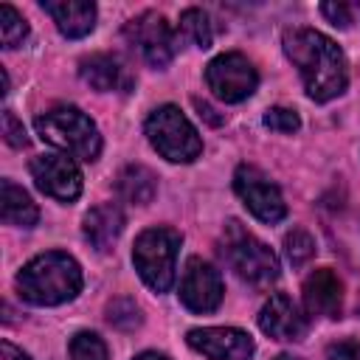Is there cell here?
<instances>
[{
    "mask_svg": "<svg viewBox=\"0 0 360 360\" xmlns=\"http://www.w3.org/2000/svg\"><path fill=\"white\" fill-rule=\"evenodd\" d=\"M284 53L298 68L309 98L329 101L349 84L343 51L315 28H290L284 34Z\"/></svg>",
    "mask_w": 360,
    "mask_h": 360,
    "instance_id": "6da1fadb",
    "label": "cell"
},
{
    "mask_svg": "<svg viewBox=\"0 0 360 360\" xmlns=\"http://www.w3.org/2000/svg\"><path fill=\"white\" fill-rule=\"evenodd\" d=\"M124 39L152 68H166L177 51V39H174L172 25L155 11H143L135 20H129L124 25Z\"/></svg>",
    "mask_w": 360,
    "mask_h": 360,
    "instance_id": "52a82bcc",
    "label": "cell"
},
{
    "mask_svg": "<svg viewBox=\"0 0 360 360\" xmlns=\"http://www.w3.org/2000/svg\"><path fill=\"white\" fill-rule=\"evenodd\" d=\"M3 135H6V141H8L14 149H22V146H28L25 129H22V124L17 121V115H14L11 110H6V112H3Z\"/></svg>",
    "mask_w": 360,
    "mask_h": 360,
    "instance_id": "484cf974",
    "label": "cell"
},
{
    "mask_svg": "<svg viewBox=\"0 0 360 360\" xmlns=\"http://www.w3.org/2000/svg\"><path fill=\"white\" fill-rule=\"evenodd\" d=\"M107 321H110L115 329L129 332V329L141 326L143 318H141V309H138L135 301H129V298H115V301L107 307Z\"/></svg>",
    "mask_w": 360,
    "mask_h": 360,
    "instance_id": "7402d4cb",
    "label": "cell"
},
{
    "mask_svg": "<svg viewBox=\"0 0 360 360\" xmlns=\"http://www.w3.org/2000/svg\"><path fill=\"white\" fill-rule=\"evenodd\" d=\"M17 290L28 304L37 307H56L79 295L82 290V267L73 256L51 250L31 259L20 276Z\"/></svg>",
    "mask_w": 360,
    "mask_h": 360,
    "instance_id": "7a4b0ae2",
    "label": "cell"
},
{
    "mask_svg": "<svg viewBox=\"0 0 360 360\" xmlns=\"http://www.w3.org/2000/svg\"><path fill=\"white\" fill-rule=\"evenodd\" d=\"M357 309H360V301H357Z\"/></svg>",
    "mask_w": 360,
    "mask_h": 360,
    "instance_id": "d6a6232c",
    "label": "cell"
},
{
    "mask_svg": "<svg viewBox=\"0 0 360 360\" xmlns=\"http://www.w3.org/2000/svg\"><path fill=\"white\" fill-rule=\"evenodd\" d=\"M194 107H197V110H200V115H205V118H208L211 124H222V118H219V115H214V110H211V107H208L205 101L194 98Z\"/></svg>",
    "mask_w": 360,
    "mask_h": 360,
    "instance_id": "f546056e",
    "label": "cell"
},
{
    "mask_svg": "<svg viewBox=\"0 0 360 360\" xmlns=\"http://www.w3.org/2000/svg\"><path fill=\"white\" fill-rule=\"evenodd\" d=\"M329 360H360V340H340L329 346Z\"/></svg>",
    "mask_w": 360,
    "mask_h": 360,
    "instance_id": "83f0119b",
    "label": "cell"
},
{
    "mask_svg": "<svg viewBox=\"0 0 360 360\" xmlns=\"http://www.w3.org/2000/svg\"><path fill=\"white\" fill-rule=\"evenodd\" d=\"M79 76H82L93 90H101V93H110V90H129V84H132V76H129L127 65H124L118 56H112V53H93V56L82 59Z\"/></svg>",
    "mask_w": 360,
    "mask_h": 360,
    "instance_id": "9a60e30c",
    "label": "cell"
},
{
    "mask_svg": "<svg viewBox=\"0 0 360 360\" xmlns=\"http://www.w3.org/2000/svg\"><path fill=\"white\" fill-rule=\"evenodd\" d=\"M304 307L309 315H318V318H340L343 284L329 267L312 270L304 278Z\"/></svg>",
    "mask_w": 360,
    "mask_h": 360,
    "instance_id": "4fadbf2b",
    "label": "cell"
},
{
    "mask_svg": "<svg viewBox=\"0 0 360 360\" xmlns=\"http://www.w3.org/2000/svg\"><path fill=\"white\" fill-rule=\"evenodd\" d=\"M0 37H3V48H17L28 37V22L8 3L0 6Z\"/></svg>",
    "mask_w": 360,
    "mask_h": 360,
    "instance_id": "44dd1931",
    "label": "cell"
},
{
    "mask_svg": "<svg viewBox=\"0 0 360 360\" xmlns=\"http://www.w3.org/2000/svg\"><path fill=\"white\" fill-rule=\"evenodd\" d=\"M284 250H287V259H290L295 267H301V264H307V262L315 256V239H312L307 231L295 228L292 233H287Z\"/></svg>",
    "mask_w": 360,
    "mask_h": 360,
    "instance_id": "cb8c5ba5",
    "label": "cell"
},
{
    "mask_svg": "<svg viewBox=\"0 0 360 360\" xmlns=\"http://www.w3.org/2000/svg\"><path fill=\"white\" fill-rule=\"evenodd\" d=\"M276 360H298V357H292V354H278Z\"/></svg>",
    "mask_w": 360,
    "mask_h": 360,
    "instance_id": "1f68e13d",
    "label": "cell"
},
{
    "mask_svg": "<svg viewBox=\"0 0 360 360\" xmlns=\"http://www.w3.org/2000/svg\"><path fill=\"white\" fill-rule=\"evenodd\" d=\"M31 177L37 188L59 202H70L82 194V174L68 155H37L31 160Z\"/></svg>",
    "mask_w": 360,
    "mask_h": 360,
    "instance_id": "30bf717a",
    "label": "cell"
},
{
    "mask_svg": "<svg viewBox=\"0 0 360 360\" xmlns=\"http://www.w3.org/2000/svg\"><path fill=\"white\" fill-rule=\"evenodd\" d=\"M188 346L208 360H250L253 340L248 332L233 326H205L188 332Z\"/></svg>",
    "mask_w": 360,
    "mask_h": 360,
    "instance_id": "7c38bea8",
    "label": "cell"
},
{
    "mask_svg": "<svg viewBox=\"0 0 360 360\" xmlns=\"http://www.w3.org/2000/svg\"><path fill=\"white\" fill-rule=\"evenodd\" d=\"M37 132L45 143L62 149L68 158L79 160H96L101 152V135L98 127L84 115L79 107H53L45 115L37 118Z\"/></svg>",
    "mask_w": 360,
    "mask_h": 360,
    "instance_id": "3957f363",
    "label": "cell"
},
{
    "mask_svg": "<svg viewBox=\"0 0 360 360\" xmlns=\"http://www.w3.org/2000/svg\"><path fill=\"white\" fill-rule=\"evenodd\" d=\"M115 186H118V194L127 202H135V205L152 202V197L158 191V180H155V174L146 166H127V169H121Z\"/></svg>",
    "mask_w": 360,
    "mask_h": 360,
    "instance_id": "d6986e66",
    "label": "cell"
},
{
    "mask_svg": "<svg viewBox=\"0 0 360 360\" xmlns=\"http://www.w3.org/2000/svg\"><path fill=\"white\" fill-rule=\"evenodd\" d=\"M321 11L338 28H349V22H352V6H346V3H323Z\"/></svg>",
    "mask_w": 360,
    "mask_h": 360,
    "instance_id": "4316f807",
    "label": "cell"
},
{
    "mask_svg": "<svg viewBox=\"0 0 360 360\" xmlns=\"http://www.w3.org/2000/svg\"><path fill=\"white\" fill-rule=\"evenodd\" d=\"M0 208H3V222L14 228H31L39 219L37 205L31 197L11 180H3V194H0Z\"/></svg>",
    "mask_w": 360,
    "mask_h": 360,
    "instance_id": "ac0fdd59",
    "label": "cell"
},
{
    "mask_svg": "<svg viewBox=\"0 0 360 360\" xmlns=\"http://www.w3.org/2000/svg\"><path fill=\"white\" fill-rule=\"evenodd\" d=\"M121 231H124V214L115 202H101L84 214L82 233L96 250H110L112 242L121 236Z\"/></svg>",
    "mask_w": 360,
    "mask_h": 360,
    "instance_id": "e0dca14e",
    "label": "cell"
},
{
    "mask_svg": "<svg viewBox=\"0 0 360 360\" xmlns=\"http://www.w3.org/2000/svg\"><path fill=\"white\" fill-rule=\"evenodd\" d=\"M73 360H107V346L96 332H79L70 340Z\"/></svg>",
    "mask_w": 360,
    "mask_h": 360,
    "instance_id": "603a6c76",
    "label": "cell"
},
{
    "mask_svg": "<svg viewBox=\"0 0 360 360\" xmlns=\"http://www.w3.org/2000/svg\"><path fill=\"white\" fill-rule=\"evenodd\" d=\"M146 138L172 163H191L202 152V141L197 129L174 104H163L152 110V115L146 118Z\"/></svg>",
    "mask_w": 360,
    "mask_h": 360,
    "instance_id": "5b68a950",
    "label": "cell"
},
{
    "mask_svg": "<svg viewBox=\"0 0 360 360\" xmlns=\"http://www.w3.org/2000/svg\"><path fill=\"white\" fill-rule=\"evenodd\" d=\"M264 127L276 129V132H295L301 127V118L295 115V110L287 107H273L264 112Z\"/></svg>",
    "mask_w": 360,
    "mask_h": 360,
    "instance_id": "d4e9b609",
    "label": "cell"
},
{
    "mask_svg": "<svg viewBox=\"0 0 360 360\" xmlns=\"http://www.w3.org/2000/svg\"><path fill=\"white\" fill-rule=\"evenodd\" d=\"M180 34H183L186 39H191L197 48H208L211 39H214L208 14L200 11V8H186V11L180 14Z\"/></svg>",
    "mask_w": 360,
    "mask_h": 360,
    "instance_id": "ffe728a7",
    "label": "cell"
},
{
    "mask_svg": "<svg viewBox=\"0 0 360 360\" xmlns=\"http://www.w3.org/2000/svg\"><path fill=\"white\" fill-rule=\"evenodd\" d=\"M259 326L264 335L276 340H301L307 335V318L301 309L281 292L270 295V301L259 312Z\"/></svg>",
    "mask_w": 360,
    "mask_h": 360,
    "instance_id": "5bb4252c",
    "label": "cell"
},
{
    "mask_svg": "<svg viewBox=\"0 0 360 360\" xmlns=\"http://www.w3.org/2000/svg\"><path fill=\"white\" fill-rule=\"evenodd\" d=\"M177 248H180V233L172 228H149L135 239L132 248L135 270L155 292H166L174 284Z\"/></svg>",
    "mask_w": 360,
    "mask_h": 360,
    "instance_id": "8992f818",
    "label": "cell"
},
{
    "mask_svg": "<svg viewBox=\"0 0 360 360\" xmlns=\"http://www.w3.org/2000/svg\"><path fill=\"white\" fill-rule=\"evenodd\" d=\"M0 360H31L22 349H17L14 343H8V340H3L0 343Z\"/></svg>",
    "mask_w": 360,
    "mask_h": 360,
    "instance_id": "f1b7e54d",
    "label": "cell"
},
{
    "mask_svg": "<svg viewBox=\"0 0 360 360\" xmlns=\"http://www.w3.org/2000/svg\"><path fill=\"white\" fill-rule=\"evenodd\" d=\"M205 82L217 98L236 104V101H245L248 96H253V90L259 84V73L242 53H222L208 62Z\"/></svg>",
    "mask_w": 360,
    "mask_h": 360,
    "instance_id": "ba28073f",
    "label": "cell"
},
{
    "mask_svg": "<svg viewBox=\"0 0 360 360\" xmlns=\"http://www.w3.org/2000/svg\"><path fill=\"white\" fill-rule=\"evenodd\" d=\"M42 8L53 17L56 28L68 39L87 37L96 25V6L84 0H42Z\"/></svg>",
    "mask_w": 360,
    "mask_h": 360,
    "instance_id": "2e32d148",
    "label": "cell"
},
{
    "mask_svg": "<svg viewBox=\"0 0 360 360\" xmlns=\"http://www.w3.org/2000/svg\"><path fill=\"white\" fill-rule=\"evenodd\" d=\"M233 188H236L239 200L245 202V208L256 219H262V222H278V219H284V214H287L284 197H281L278 186L270 183V177L262 169L242 163L236 169V174H233Z\"/></svg>",
    "mask_w": 360,
    "mask_h": 360,
    "instance_id": "9c48e42d",
    "label": "cell"
},
{
    "mask_svg": "<svg viewBox=\"0 0 360 360\" xmlns=\"http://www.w3.org/2000/svg\"><path fill=\"white\" fill-rule=\"evenodd\" d=\"M222 276L214 264L202 259H188L183 278H180V301L191 312H214L222 304Z\"/></svg>",
    "mask_w": 360,
    "mask_h": 360,
    "instance_id": "8fae6325",
    "label": "cell"
},
{
    "mask_svg": "<svg viewBox=\"0 0 360 360\" xmlns=\"http://www.w3.org/2000/svg\"><path fill=\"white\" fill-rule=\"evenodd\" d=\"M135 360H169L166 354H158V352H141Z\"/></svg>",
    "mask_w": 360,
    "mask_h": 360,
    "instance_id": "4dcf8cb0",
    "label": "cell"
},
{
    "mask_svg": "<svg viewBox=\"0 0 360 360\" xmlns=\"http://www.w3.org/2000/svg\"><path fill=\"white\" fill-rule=\"evenodd\" d=\"M222 256L228 267L250 287H270L278 278L276 253L253 233H248L239 222H228L222 236Z\"/></svg>",
    "mask_w": 360,
    "mask_h": 360,
    "instance_id": "277c9868",
    "label": "cell"
}]
</instances>
